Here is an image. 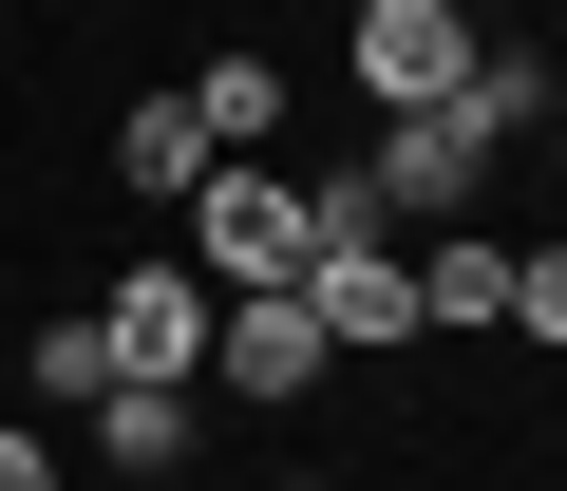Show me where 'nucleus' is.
<instances>
[{"label":"nucleus","instance_id":"2","mask_svg":"<svg viewBox=\"0 0 567 491\" xmlns=\"http://www.w3.org/2000/svg\"><path fill=\"white\" fill-rule=\"evenodd\" d=\"M95 341H114V378H152V397H208V265H189V245H152V265H114Z\"/></svg>","mask_w":567,"mask_h":491},{"label":"nucleus","instance_id":"5","mask_svg":"<svg viewBox=\"0 0 567 491\" xmlns=\"http://www.w3.org/2000/svg\"><path fill=\"white\" fill-rule=\"evenodd\" d=\"M341 76H360L379 114H435V95L473 76V20H454V0H360V39H341Z\"/></svg>","mask_w":567,"mask_h":491},{"label":"nucleus","instance_id":"15","mask_svg":"<svg viewBox=\"0 0 567 491\" xmlns=\"http://www.w3.org/2000/svg\"><path fill=\"white\" fill-rule=\"evenodd\" d=\"M548 133H567V95H548Z\"/></svg>","mask_w":567,"mask_h":491},{"label":"nucleus","instance_id":"6","mask_svg":"<svg viewBox=\"0 0 567 491\" xmlns=\"http://www.w3.org/2000/svg\"><path fill=\"white\" fill-rule=\"evenodd\" d=\"M360 170H379V208H398V227H492V152H473L454 114H379V152H360Z\"/></svg>","mask_w":567,"mask_h":491},{"label":"nucleus","instance_id":"14","mask_svg":"<svg viewBox=\"0 0 567 491\" xmlns=\"http://www.w3.org/2000/svg\"><path fill=\"white\" fill-rule=\"evenodd\" d=\"M0 491H58V453H39V435H20V416H0Z\"/></svg>","mask_w":567,"mask_h":491},{"label":"nucleus","instance_id":"7","mask_svg":"<svg viewBox=\"0 0 567 491\" xmlns=\"http://www.w3.org/2000/svg\"><path fill=\"white\" fill-rule=\"evenodd\" d=\"M548 95H567V58H529V39H473V76L435 95L473 152H511V133H548Z\"/></svg>","mask_w":567,"mask_h":491},{"label":"nucleus","instance_id":"3","mask_svg":"<svg viewBox=\"0 0 567 491\" xmlns=\"http://www.w3.org/2000/svg\"><path fill=\"white\" fill-rule=\"evenodd\" d=\"M303 322H322L341 359H398V341H435V322H416V245H303Z\"/></svg>","mask_w":567,"mask_h":491},{"label":"nucleus","instance_id":"12","mask_svg":"<svg viewBox=\"0 0 567 491\" xmlns=\"http://www.w3.org/2000/svg\"><path fill=\"white\" fill-rule=\"evenodd\" d=\"M511 341L567 359V245H511Z\"/></svg>","mask_w":567,"mask_h":491},{"label":"nucleus","instance_id":"10","mask_svg":"<svg viewBox=\"0 0 567 491\" xmlns=\"http://www.w3.org/2000/svg\"><path fill=\"white\" fill-rule=\"evenodd\" d=\"M95 453H114V472H189V397L114 378V397H95Z\"/></svg>","mask_w":567,"mask_h":491},{"label":"nucleus","instance_id":"11","mask_svg":"<svg viewBox=\"0 0 567 491\" xmlns=\"http://www.w3.org/2000/svg\"><path fill=\"white\" fill-rule=\"evenodd\" d=\"M189 114H208V152H265V133H284V76H265V58H208Z\"/></svg>","mask_w":567,"mask_h":491},{"label":"nucleus","instance_id":"9","mask_svg":"<svg viewBox=\"0 0 567 491\" xmlns=\"http://www.w3.org/2000/svg\"><path fill=\"white\" fill-rule=\"evenodd\" d=\"M208 170H227V152H208V114H189V95H133V114H114V189H152V208H189Z\"/></svg>","mask_w":567,"mask_h":491},{"label":"nucleus","instance_id":"8","mask_svg":"<svg viewBox=\"0 0 567 491\" xmlns=\"http://www.w3.org/2000/svg\"><path fill=\"white\" fill-rule=\"evenodd\" d=\"M416 322H435V341H492V322H511V245H492V227H435V245H416Z\"/></svg>","mask_w":567,"mask_h":491},{"label":"nucleus","instance_id":"13","mask_svg":"<svg viewBox=\"0 0 567 491\" xmlns=\"http://www.w3.org/2000/svg\"><path fill=\"white\" fill-rule=\"evenodd\" d=\"M39 397H114V341H95V303H76V322H39Z\"/></svg>","mask_w":567,"mask_h":491},{"label":"nucleus","instance_id":"1","mask_svg":"<svg viewBox=\"0 0 567 491\" xmlns=\"http://www.w3.org/2000/svg\"><path fill=\"white\" fill-rule=\"evenodd\" d=\"M189 265H208V303H265V284H303V189H284L265 152H227V170L189 189Z\"/></svg>","mask_w":567,"mask_h":491},{"label":"nucleus","instance_id":"4","mask_svg":"<svg viewBox=\"0 0 567 491\" xmlns=\"http://www.w3.org/2000/svg\"><path fill=\"white\" fill-rule=\"evenodd\" d=\"M341 341L303 322V284H265V303H208V397H322Z\"/></svg>","mask_w":567,"mask_h":491}]
</instances>
